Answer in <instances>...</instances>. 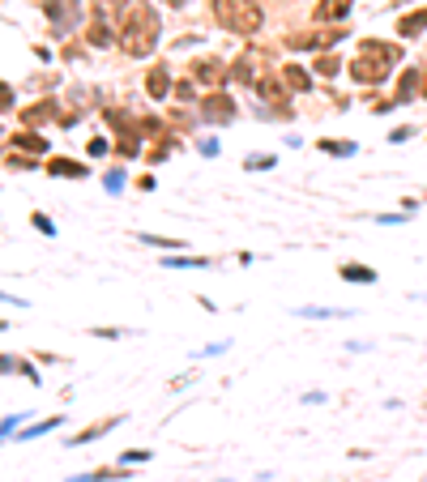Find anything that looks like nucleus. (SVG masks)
<instances>
[{"mask_svg": "<svg viewBox=\"0 0 427 482\" xmlns=\"http://www.w3.org/2000/svg\"><path fill=\"white\" fill-rule=\"evenodd\" d=\"M154 43H158V17L149 5H141V0H129V9H124L120 17V47L129 56H149L154 52Z\"/></svg>", "mask_w": 427, "mask_h": 482, "instance_id": "nucleus-1", "label": "nucleus"}, {"mask_svg": "<svg viewBox=\"0 0 427 482\" xmlns=\"http://www.w3.org/2000/svg\"><path fill=\"white\" fill-rule=\"evenodd\" d=\"M397 56H401V52H397L393 43L363 39V43H359V52H355V60H350V77H355L359 86H381L389 73H393Z\"/></svg>", "mask_w": 427, "mask_h": 482, "instance_id": "nucleus-2", "label": "nucleus"}, {"mask_svg": "<svg viewBox=\"0 0 427 482\" xmlns=\"http://www.w3.org/2000/svg\"><path fill=\"white\" fill-rule=\"evenodd\" d=\"M214 17L231 35H257L261 30V5L257 0H214Z\"/></svg>", "mask_w": 427, "mask_h": 482, "instance_id": "nucleus-3", "label": "nucleus"}, {"mask_svg": "<svg viewBox=\"0 0 427 482\" xmlns=\"http://www.w3.org/2000/svg\"><path fill=\"white\" fill-rule=\"evenodd\" d=\"M47 175H60V180H86V163L78 158H47Z\"/></svg>", "mask_w": 427, "mask_h": 482, "instance_id": "nucleus-4", "label": "nucleus"}, {"mask_svg": "<svg viewBox=\"0 0 427 482\" xmlns=\"http://www.w3.org/2000/svg\"><path fill=\"white\" fill-rule=\"evenodd\" d=\"M201 115H206V120H222V124H227V120H235V103H231V98L227 94H210L206 98V111H201Z\"/></svg>", "mask_w": 427, "mask_h": 482, "instance_id": "nucleus-5", "label": "nucleus"}, {"mask_svg": "<svg viewBox=\"0 0 427 482\" xmlns=\"http://www.w3.org/2000/svg\"><path fill=\"white\" fill-rule=\"evenodd\" d=\"M120 418H124V414H111L107 423H98V427H86V431H78V436H73L69 444H73V448H82V444H90V440H98V436H107L111 427H120Z\"/></svg>", "mask_w": 427, "mask_h": 482, "instance_id": "nucleus-6", "label": "nucleus"}, {"mask_svg": "<svg viewBox=\"0 0 427 482\" xmlns=\"http://www.w3.org/2000/svg\"><path fill=\"white\" fill-rule=\"evenodd\" d=\"M350 5H355V0H320V5H316V21H338V17L350 13Z\"/></svg>", "mask_w": 427, "mask_h": 482, "instance_id": "nucleus-7", "label": "nucleus"}, {"mask_svg": "<svg viewBox=\"0 0 427 482\" xmlns=\"http://www.w3.org/2000/svg\"><path fill=\"white\" fill-rule=\"evenodd\" d=\"M338 273L346 277V282H359V286H372V282H376V269H372V265H355V261L342 265Z\"/></svg>", "mask_w": 427, "mask_h": 482, "instance_id": "nucleus-8", "label": "nucleus"}, {"mask_svg": "<svg viewBox=\"0 0 427 482\" xmlns=\"http://www.w3.org/2000/svg\"><path fill=\"white\" fill-rule=\"evenodd\" d=\"M419 30H427V9H419V13H406V17L397 21V35H401V39H415Z\"/></svg>", "mask_w": 427, "mask_h": 482, "instance_id": "nucleus-9", "label": "nucleus"}, {"mask_svg": "<svg viewBox=\"0 0 427 482\" xmlns=\"http://www.w3.org/2000/svg\"><path fill=\"white\" fill-rule=\"evenodd\" d=\"M192 73H197V82L214 86V82H222V73H227V68H222V60H214V56H210V60H201V64H197Z\"/></svg>", "mask_w": 427, "mask_h": 482, "instance_id": "nucleus-10", "label": "nucleus"}, {"mask_svg": "<svg viewBox=\"0 0 427 482\" xmlns=\"http://www.w3.org/2000/svg\"><path fill=\"white\" fill-rule=\"evenodd\" d=\"M145 90L154 94V98H163V94L171 90V77H167V68H154V73H149V77H145Z\"/></svg>", "mask_w": 427, "mask_h": 482, "instance_id": "nucleus-11", "label": "nucleus"}, {"mask_svg": "<svg viewBox=\"0 0 427 482\" xmlns=\"http://www.w3.org/2000/svg\"><path fill=\"white\" fill-rule=\"evenodd\" d=\"M304 73H308V68H295V64H287V68H282V82H287V90H308L312 82L304 77Z\"/></svg>", "mask_w": 427, "mask_h": 482, "instance_id": "nucleus-12", "label": "nucleus"}, {"mask_svg": "<svg viewBox=\"0 0 427 482\" xmlns=\"http://www.w3.org/2000/svg\"><path fill=\"white\" fill-rule=\"evenodd\" d=\"M9 141H13V145H21V149H30V154H43V149H47V141H43V137H35V133H13Z\"/></svg>", "mask_w": 427, "mask_h": 482, "instance_id": "nucleus-13", "label": "nucleus"}, {"mask_svg": "<svg viewBox=\"0 0 427 482\" xmlns=\"http://www.w3.org/2000/svg\"><path fill=\"white\" fill-rule=\"evenodd\" d=\"M107 478H129L124 470H90V474H78V478H69V482H107Z\"/></svg>", "mask_w": 427, "mask_h": 482, "instance_id": "nucleus-14", "label": "nucleus"}, {"mask_svg": "<svg viewBox=\"0 0 427 482\" xmlns=\"http://www.w3.org/2000/svg\"><path fill=\"white\" fill-rule=\"evenodd\" d=\"M320 149H325V154H338V158H350V154H355V145H350V141H342V137L320 141Z\"/></svg>", "mask_w": 427, "mask_h": 482, "instance_id": "nucleus-15", "label": "nucleus"}, {"mask_svg": "<svg viewBox=\"0 0 427 482\" xmlns=\"http://www.w3.org/2000/svg\"><path fill=\"white\" fill-rule=\"evenodd\" d=\"M141 243H149V248H167V252H180V248H188L184 239H167V235H137Z\"/></svg>", "mask_w": 427, "mask_h": 482, "instance_id": "nucleus-16", "label": "nucleus"}, {"mask_svg": "<svg viewBox=\"0 0 427 482\" xmlns=\"http://www.w3.org/2000/svg\"><path fill=\"white\" fill-rule=\"evenodd\" d=\"M90 43H94V47H107V43H111V30H107V21H103V17H94V21H90Z\"/></svg>", "mask_w": 427, "mask_h": 482, "instance_id": "nucleus-17", "label": "nucleus"}, {"mask_svg": "<svg viewBox=\"0 0 427 482\" xmlns=\"http://www.w3.org/2000/svg\"><path fill=\"white\" fill-rule=\"evenodd\" d=\"M52 115H56V103H47V98L26 111V120H30V124H43V120H52Z\"/></svg>", "mask_w": 427, "mask_h": 482, "instance_id": "nucleus-18", "label": "nucleus"}, {"mask_svg": "<svg viewBox=\"0 0 427 482\" xmlns=\"http://www.w3.org/2000/svg\"><path fill=\"white\" fill-rule=\"evenodd\" d=\"M273 163H278L273 154H248V158H244V167H248V171H269Z\"/></svg>", "mask_w": 427, "mask_h": 482, "instance_id": "nucleus-19", "label": "nucleus"}, {"mask_svg": "<svg viewBox=\"0 0 427 482\" xmlns=\"http://www.w3.org/2000/svg\"><path fill=\"white\" fill-rule=\"evenodd\" d=\"M167 265H171V269H206L210 261H201V257H171Z\"/></svg>", "mask_w": 427, "mask_h": 482, "instance_id": "nucleus-20", "label": "nucleus"}, {"mask_svg": "<svg viewBox=\"0 0 427 482\" xmlns=\"http://www.w3.org/2000/svg\"><path fill=\"white\" fill-rule=\"evenodd\" d=\"M60 423H64V418H60V414H52V418H43V423H35V427L26 431V436H43V431H56Z\"/></svg>", "mask_w": 427, "mask_h": 482, "instance_id": "nucleus-21", "label": "nucleus"}, {"mask_svg": "<svg viewBox=\"0 0 427 482\" xmlns=\"http://www.w3.org/2000/svg\"><path fill=\"white\" fill-rule=\"evenodd\" d=\"M312 73H320V77H334V73H338V60H334V56H320Z\"/></svg>", "mask_w": 427, "mask_h": 482, "instance_id": "nucleus-22", "label": "nucleus"}, {"mask_svg": "<svg viewBox=\"0 0 427 482\" xmlns=\"http://www.w3.org/2000/svg\"><path fill=\"white\" fill-rule=\"evenodd\" d=\"M30 222H35V231H39V235H56V222H52V218H43V214H35Z\"/></svg>", "mask_w": 427, "mask_h": 482, "instance_id": "nucleus-23", "label": "nucleus"}, {"mask_svg": "<svg viewBox=\"0 0 427 482\" xmlns=\"http://www.w3.org/2000/svg\"><path fill=\"white\" fill-rule=\"evenodd\" d=\"M124 188V175H107V192H120Z\"/></svg>", "mask_w": 427, "mask_h": 482, "instance_id": "nucleus-24", "label": "nucleus"}, {"mask_svg": "<svg viewBox=\"0 0 427 482\" xmlns=\"http://www.w3.org/2000/svg\"><path fill=\"white\" fill-rule=\"evenodd\" d=\"M163 5H175V9H180V5H188V0H163Z\"/></svg>", "mask_w": 427, "mask_h": 482, "instance_id": "nucleus-25", "label": "nucleus"}, {"mask_svg": "<svg viewBox=\"0 0 427 482\" xmlns=\"http://www.w3.org/2000/svg\"><path fill=\"white\" fill-rule=\"evenodd\" d=\"M419 94H423V98H427V68H423V90H419Z\"/></svg>", "mask_w": 427, "mask_h": 482, "instance_id": "nucleus-26", "label": "nucleus"}]
</instances>
